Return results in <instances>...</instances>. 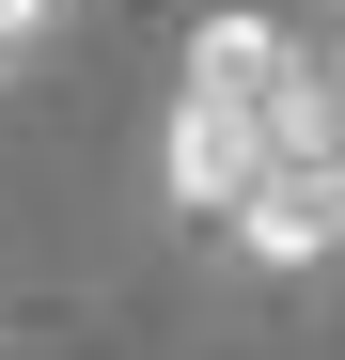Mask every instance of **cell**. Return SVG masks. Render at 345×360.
I'll return each mask as SVG.
<instances>
[{"mask_svg":"<svg viewBox=\"0 0 345 360\" xmlns=\"http://www.w3.org/2000/svg\"><path fill=\"white\" fill-rule=\"evenodd\" d=\"M63 16H79V0H0V79H16V63H32V47H47V32H63Z\"/></svg>","mask_w":345,"mask_h":360,"instance_id":"cell-2","label":"cell"},{"mask_svg":"<svg viewBox=\"0 0 345 360\" xmlns=\"http://www.w3.org/2000/svg\"><path fill=\"white\" fill-rule=\"evenodd\" d=\"M282 172H345V63H314L282 16H204L172 63V126H157V188L204 235H236Z\"/></svg>","mask_w":345,"mask_h":360,"instance_id":"cell-1","label":"cell"}]
</instances>
